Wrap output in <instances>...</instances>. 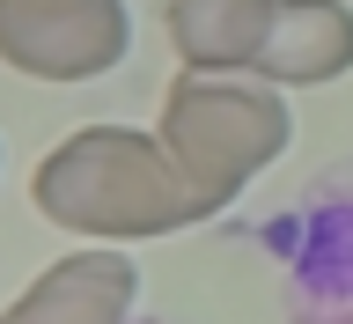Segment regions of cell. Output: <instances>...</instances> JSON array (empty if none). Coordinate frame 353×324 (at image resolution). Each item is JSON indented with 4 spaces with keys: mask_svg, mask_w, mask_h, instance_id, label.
Wrapping results in <instances>:
<instances>
[{
    "mask_svg": "<svg viewBox=\"0 0 353 324\" xmlns=\"http://www.w3.org/2000/svg\"><path fill=\"white\" fill-rule=\"evenodd\" d=\"M30 207L81 243H148L206 221L192 177L176 170L162 133L81 126L30 170Z\"/></svg>",
    "mask_w": 353,
    "mask_h": 324,
    "instance_id": "6da1fadb",
    "label": "cell"
},
{
    "mask_svg": "<svg viewBox=\"0 0 353 324\" xmlns=\"http://www.w3.org/2000/svg\"><path fill=\"white\" fill-rule=\"evenodd\" d=\"M154 133L176 155V170L192 177L199 207L221 214L265 162L287 155L294 118H287V88H272L265 74H192V66H176V82L162 88V111H154Z\"/></svg>",
    "mask_w": 353,
    "mask_h": 324,
    "instance_id": "7a4b0ae2",
    "label": "cell"
},
{
    "mask_svg": "<svg viewBox=\"0 0 353 324\" xmlns=\"http://www.w3.org/2000/svg\"><path fill=\"white\" fill-rule=\"evenodd\" d=\"M125 52V0H0V66L22 82H96Z\"/></svg>",
    "mask_w": 353,
    "mask_h": 324,
    "instance_id": "3957f363",
    "label": "cell"
},
{
    "mask_svg": "<svg viewBox=\"0 0 353 324\" xmlns=\"http://www.w3.org/2000/svg\"><path fill=\"white\" fill-rule=\"evenodd\" d=\"M132 295H140V265L125 258V243H81L44 265L0 309V324H125Z\"/></svg>",
    "mask_w": 353,
    "mask_h": 324,
    "instance_id": "277c9868",
    "label": "cell"
},
{
    "mask_svg": "<svg viewBox=\"0 0 353 324\" xmlns=\"http://www.w3.org/2000/svg\"><path fill=\"white\" fill-rule=\"evenodd\" d=\"M353 66V8L346 0H272V37L258 74L272 88H324Z\"/></svg>",
    "mask_w": 353,
    "mask_h": 324,
    "instance_id": "5b68a950",
    "label": "cell"
},
{
    "mask_svg": "<svg viewBox=\"0 0 353 324\" xmlns=\"http://www.w3.org/2000/svg\"><path fill=\"white\" fill-rule=\"evenodd\" d=\"M176 66L192 74H258V52L272 37V0H162Z\"/></svg>",
    "mask_w": 353,
    "mask_h": 324,
    "instance_id": "8992f818",
    "label": "cell"
}]
</instances>
